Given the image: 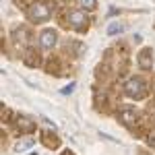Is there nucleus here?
I'll return each mask as SVG.
<instances>
[{"mask_svg": "<svg viewBox=\"0 0 155 155\" xmlns=\"http://www.w3.org/2000/svg\"><path fill=\"white\" fill-rule=\"evenodd\" d=\"M124 29V25L122 23H112L110 27H107V35H116V33H120Z\"/></svg>", "mask_w": 155, "mask_h": 155, "instance_id": "obj_7", "label": "nucleus"}, {"mask_svg": "<svg viewBox=\"0 0 155 155\" xmlns=\"http://www.w3.org/2000/svg\"><path fill=\"white\" fill-rule=\"evenodd\" d=\"M29 17L33 19V21H48L50 19V6L48 4H44V2H35L31 8H29Z\"/></svg>", "mask_w": 155, "mask_h": 155, "instance_id": "obj_1", "label": "nucleus"}, {"mask_svg": "<svg viewBox=\"0 0 155 155\" xmlns=\"http://www.w3.org/2000/svg\"><path fill=\"white\" fill-rule=\"evenodd\" d=\"M143 91H145V83L141 81V79H130V81L126 83V93H128L130 97L143 95Z\"/></svg>", "mask_w": 155, "mask_h": 155, "instance_id": "obj_3", "label": "nucleus"}, {"mask_svg": "<svg viewBox=\"0 0 155 155\" xmlns=\"http://www.w3.org/2000/svg\"><path fill=\"white\" fill-rule=\"evenodd\" d=\"M29 147H33V139H27V141H21V143H17L15 151H17V153H23V151H27Z\"/></svg>", "mask_w": 155, "mask_h": 155, "instance_id": "obj_6", "label": "nucleus"}, {"mask_svg": "<svg viewBox=\"0 0 155 155\" xmlns=\"http://www.w3.org/2000/svg\"><path fill=\"white\" fill-rule=\"evenodd\" d=\"M81 6H83L85 11H93V8L97 6V2L95 0H81Z\"/></svg>", "mask_w": 155, "mask_h": 155, "instance_id": "obj_9", "label": "nucleus"}, {"mask_svg": "<svg viewBox=\"0 0 155 155\" xmlns=\"http://www.w3.org/2000/svg\"><path fill=\"white\" fill-rule=\"evenodd\" d=\"M68 25H71L72 29H77V31H81L87 27V17H85L83 11H72L68 12Z\"/></svg>", "mask_w": 155, "mask_h": 155, "instance_id": "obj_2", "label": "nucleus"}, {"mask_svg": "<svg viewBox=\"0 0 155 155\" xmlns=\"http://www.w3.org/2000/svg\"><path fill=\"white\" fill-rule=\"evenodd\" d=\"M72 89H74V85H68V87H64V89H62V93H71Z\"/></svg>", "mask_w": 155, "mask_h": 155, "instance_id": "obj_10", "label": "nucleus"}, {"mask_svg": "<svg viewBox=\"0 0 155 155\" xmlns=\"http://www.w3.org/2000/svg\"><path fill=\"white\" fill-rule=\"evenodd\" d=\"M122 120H124V124H132V120H134L132 110H124V112H122Z\"/></svg>", "mask_w": 155, "mask_h": 155, "instance_id": "obj_8", "label": "nucleus"}, {"mask_svg": "<svg viewBox=\"0 0 155 155\" xmlns=\"http://www.w3.org/2000/svg\"><path fill=\"white\" fill-rule=\"evenodd\" d=\"M151 62H153L151 50H143V52L139 54V64H141L143 68H149V66H151Z\"/></svg>", "mask_w": 155, "mask_h": 155, "instance_id": "obj_5", "label": "nucleus"}, {"mask_svg": "<svg viewBox=\"0 0 155 155\" xmlns=\"http://www.w3.org/2000/svg\"><path fill=\"white\" fill-rule=\"evenodd\" d=\"M39 44H41V48H44V50H52V46L56 44V31H52V29L41 31V39H39Z\"/></svg>", "mask_w": 155, "mask_h": 155, "instance_id": "obj_4", "label": "nucleus"}]
</instances>
